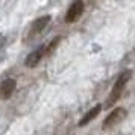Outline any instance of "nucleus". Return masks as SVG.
<instances>
[{"instance_id":"nucleus-1","label":"nucleus","mask_w":135,"mask_h":135,"mask_svg":"<svg viewBox=\"0 0 135 135\" xmlns=\"http://www.w3.org/2000/svg\"><path fill=\"white\" fill-rule=\"evenodd\" d=\"M129 78H131V71H129V70H124V71L120 73L118 79L115 80V84H114L112 90H111L109 97L106 99V103H105L106 105V108H111L118 99L122 97V94H123V91H124V86H126V84H128Z\"/></svg>"},{"instance_id":"nucleus-2","label":"nucleus","mask_w":135,"mask_h":135,"mask_svg":"<svg viewBox=\"0 0 135 135\" xmlns=\"http://www.w3.org/2000/svg\"><path fill=\"white\" fill-rule=\"evenodd\" d=\"M126 115H128V112H126L124 108H115L114 111H111L109 114H108V117L103 120L102 129H103V131H109V129H112L114 126H117L118 123H122L123 120L126 118Z\"/></svg>"},{"instance_id":"nucleus-3","label":"nucleus","mask_w":135,"mask_h":135,"mask_svg":"<svg viewBox=\"0 0 135 135\" xmlns=\"http://www.w3.org/2000/svg\"><path fill=\"white\" fill-rule=\"evenodd\" d=\"M84 0H74L73 3L68 6L67 14H65V23H76L84 14Z\"/></svg>"},{"instance_id":"nucleus-4","label":"nucleus","mask_w":135,"mask_h":135,"mask_svg":"<svg viewBox=\"0 0 135 135\" xmlns=\"http://www.w3.org/2000/svg\"><path fill=\"white\" fill-rule=\"evenodd\" d=\"M46 55V46H40L37 50L31 52L29 55L26 56V61H25V65L27 68H35L40 64V61L43 59V56Z\"/></svg>"},{"instance_id":"nucleus-5","label":"nucleus","mask_w":135,"mask_h":135,"mask_svg":"<svg viewBox=\"0 0 135 135\" xmlns=\"http://www.w3.org/2000/svg\"><path fill=\"white\" fill-rule=\"evenodd\" d=\"M15 88H17V82L15 79H5L0 82V99L2 100H8V99L11 97L15 91Z\"/></svg>"},{"instance_id":"nucleus-6","label":"nucleus","mask_w":135,"mask_h":135,"mask_svg":"<svg viewBox=\"0 0 135 135\" xmlns=\"http://www.w3.org/2000/svg\"><path fill=\"white\" fill-rule=\"evenodd\" d=\"M50 23V15H43V17H40V18H37L33 23H32L31 26V31H29V37H33V35H38L40 32H43L46 27H47V25Z\"/></svg>"},{"instance_id":"nucleus-7","label":"nucleus","mask_w":135,"mask_h":135,"mask_svg":"<svg viewBox=\"0 0 135 135\" xmlns=\"http://www.w3.org/2000/svg\"><path fill=\"white\" fill-rule=\"evenodd\" d=\"M100 111H102V105H96V106H93L91 109L88 111L85 115H84V117L79 120V123H78V124H79V128L85 126V124H88L91 120H94V118H96V117L100 114Z\"/></svg>"},{"instance_id":"nucleus-8","label":"nucleus","mask_w":135,"mask_h":135,"mask_svg":"<svg viewBox=\"0 0 135 135\" xmlns=\"http://www.w3.org/2000/svg\"><path fill=\"white\" fill-rule=\"evenodd\" d=\"M59 43H61V37H56L53 38L52 41H50L47 46H46V55H50V53H53V50L59 46Z\"/></svg>"},{"instance_id":"nucleus-9","label":"nucleus","mask_w":135,"mask_h":135,"mask_svg":"<svg viewBox=\"0 0 135 135\" xmlns=\"http://www.w3.org/2000/svg\"><path fill=\"white\" fill-rule=\"evenodd\" d=\"M5 43H6V38H5V35H0V50L5 47Z\"/></svg>"},{"instance_id":"nucleus-10","label":"nucleus","mask_w":135,"mask_h":135,"mask_svg":"<svg viewBox=\"0 0 135 135\" xmlns=\"http://www.w3.org/2000/svg\"><path fill=\"white\" fill-rule=\"evenodd\" d=\"M90 2H91V3H94V2H97V0H90Z\"/></svg>"}]
</instances>
